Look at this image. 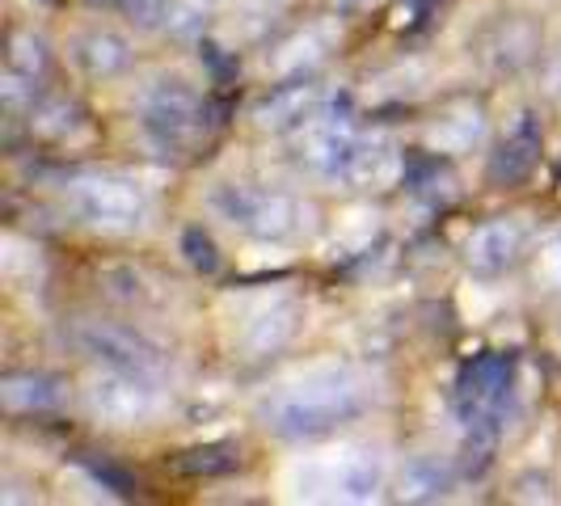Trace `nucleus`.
<instances>
[{"label":"nucleus","mask_w":561,"mask_h":506,"mask_svg":"<svg viewBox=\"0 0 561 506\" xmlns=\"http://www.w3.org/2000/svg\"><path fill=\"white\" fill-rule=\"evenodd\" d=\"M371 405V384L364 371L346 364H317L305 376L279 384L257 405L266 430L283 439H321L342 422L359 418Z\"/></svg>","instance_id":"nucleus-1"},{"label":"nucleus","mask_w":561,"mask_h":506,"mask_svg":"<svg viewBox=\"0 0 561 506\" xmlns=\"http://www.w3.org/2000/svg\"><path fill=\"white\" fill-rule=\"evenodd\" d=\"M207 207L225 220L228 228L245 232L253 241H287L305 225V207L283 191H257V186H241V182H220Z\"/></svg>","instance_id":"nucleus-2"},{"label":"nucleus","mask_w":561,"mask_h":506,"mask_svg":"<svg viewBox=\"0 0 561 506\" xmlns=\"http://www.w3.org/2000/svg\"><path fill=\"white\" fill-rule=\"evenodd\" d=\"M385 485V456L376 448H342L334 456L309 460L300 469L305 498H337V503H371Z\"/></svg>","instance_id":"nucleus-3"},{"label":"nucleus","mask_w":561,"mask_h":506,"mask_svg":"<svg viewBox=\"0 0 561 506\" xmlns=\"http://www.w3.org/2000/svg\"><path fill=\"white\" fill-rule=\"evenodd\" d=\"M84 401H89V414L106 426H144L165 405L157 376L118 371V367H106L102 376H93L84 389Z\"/></svg>","instance_id":"nucleus-4"},{"label":"nucleus","mask_w":561,"mask_h":506,"mask_svg":"<svg viewBox=\"0 0 561 506\" xmlns=\"http://www.w3.org/2000/svg\"><path fill=\"white\" fill-rule=\"evenodd\" d=\"M68 207L81 216L89 228L102 232H131L148 220V195L127 177H81L68 186Z\"/></svg>","instance_id":"nucleus-5"},{"label":"nucleus","mask_w":561,"mask_h":506,"mask_svg":"<svg viewBox=\"0 0 561 506\" xmlns=\"http://www.w3.org/2000/svg\"><path fill=\"white\" fill-rule=\"evenodd\" d=\"M359 143V123H355V106L342 102H325L300 127V165L317 173V177H342Z\"/></svg>","instance_id":"nucleus-6"},{"label":"nucleus","mask_w":561,"mask_h":506,"mask_svg":"<svg viewBox=\"0 0 561 506\" xmlns=\"http://www.w3.org/2000/svg\"><path fill=\"white\" fill-rule=\"evenodd\" d=\"M77 346L93 364L118 367V371H140V376H165V355L136 334L131 325H114V321H81L77 325Z\"/></svg>","instance_id":"nucleus-7"},{"label":"nucleus","mask_w":561,"mask_h":506,"mask_svg":"<svg viewBox=\"0 0 561 506\" xmlns=\"http://www.w3.org/2000/svg\"><path fill=\"white\" fill-rule=\"evenodd\" d=\"M140 118H144V127H148L152 140L178 148V143H186L198 131V123H203V97H198L186 81L165 77V81H157L144 89Z\"/></svg>","instance_id":"nucleus-8"},{"label":"nucleus","mask_w":561,"mask_h":506,"mask_svg":"<svg viewBox=\"0 0 561 506\" xmlns=\"http://www.w3.org/2000/svg\"><path fill=\"white\" fill-rule=\"evenodd\" d=\"M528 237H533V228L524 216H499V220H485L469 232V241H465V262H469V271H478V275H503L511 271L524 250H528Z\"/></svg>","instance_id":"nucleus-9"},{"label":"nucleus","mask_w":561,"mask_h":506,"mask_svg":"<svg viewBox=\"0 0 561 506\" xmlns=\"http://www.w3.org/2000/svg\"><path fill=\"white\" fill-rule=\"evenodd\" d=\"M511 396V359L503 355H490L465 371L460 389H456V414L460 426L481 418H503V405Z\"/></svg>","instance_id":"nucleus-10"},{"label":"nucleus","mask_w":561,"mask_h":506,"mask_svg":"<svg viewBox=\"0 0 561 506\" xmlns=\"http://www.w3.org/2000/svg\"><path fill=\"white\" fill-rule=\"evenodd\" d=\"M325 106V93L321 84L305 81V77H291L287 84L271 89L262 102H253V127L257 131H271V136H287V131H300L312 114Z\"/></svg>","instance_id":"nucleus-11"},{"label":"nucleus","mask_w":561,"mask_h":506,"mask_svg":"<svg viewBox=\"0 0 561 506\" xmlns=\"http://www.w3.org/2000/svg\"><path fill=\"white\" fill-rule=\"evenodd\" d=\"M342 43V22L337 18H317L305 30H296L291 38H283L279 47L266 56V72L279 77V81H291V77H305L309 68H317L321 59L337 51Z\"/></svg>","instance_id":"nucleus-12"},{"label":"nucleus","mask_w":561,"mask_h":506,"mask_svg":"<svg viewBox=\"0 0 561 506\" xmlns=\"http://www.w3.org/2000/svg\"><path fill=\"white\" fill-rule=\"evenodd\" d=\"M300 317H305V309H300L296 296H275V300H266V304L241 325V350H245V359L279 355L283 346L296 337V330H300Z\"/></svg>","instance_id":"nucleus-13"},{"label":"nucleus","mask_w":561,"mask_h":506,"mask_svg":"<svg viewBox=\"0 0 561 506\" xmlns=\"http://www.w3.org/2000/svg\"><path fill=\"white\" fill-rule=\"evenodd\" d=\"M540 143H545L540 123H536L533 114H515V123L506 127L499 152H494L490 165H485V177H490L494 186H515V182H524L536 169V161H540Z\"/></svg>","instance_id":"nucleus-14"},{"label":"nucleus","mask_w":561,"mask_h":506,"mask_svg":"<svg viewBox=\"0 0 561 506\" xmlns=\"http://www.w3.org/2000/svg\"><path fill=\"white\" fill-rule=\"evenodd\" d=\"M401 169H405V161H401V152L389 136H359L342 182L355 186V191H389V186H397Z\"/></svg>","instance_id":"nucleus-15"},{"label":"nucleus","mask_w":561,"mask_h":506,"mask_svg":"<svg viewBox=\"0 0 561 506\" xmlns=\"http://www.w3.org/2000/svg\"><path fill=\"white\" fill-rule=\"evenodd\" d=\"M131 43L118 30H84L81 38L72 43V64L81 68L89 81H114L131 68Z\"/></svg>","instance_id":"nucleus-16"},{"label":"nucleus","mask_w":561,"mask_h":506,"mask_svg":"<svg viewBox=\"0 0 561 506\" xmlns=\"http://www.w3.org/2000/svg\"><path fill=\"white\" fill-rule=\"evenodd\" d=\"M481 56L494 72H519V68H528L540 56V30L528 18H506V22L490 30Z\"/></svg>","instance_id":"nucleus-17"},{"label":"nucleus","mask_w":561,"mask_h":506,"mask_svg":"<svg viewBox=\"0 0 561 506\" xmlns=\"http://www.w3.org/2000/svg\"><path fill=\"white\" fill-rule=\"evenodd\" d=\"M481 136H485V114L478 106H456L426 127V148L439 157H456V152H469Z\"/></svg>","instance_id":"nucleus-18"},{"label":"nucleus","mask_w":561,"mask_h":506,"mask_svg":"<svg viewBox=\"0 0 561 506\" xmlns=\"http://www.w3.org/2000/svg\"><path fill=\"white\" fill-rule=\"evenodd\" d=\"M0 401L9 414H38L59 405V380L43 371H13L0 380Z\"/></svg>","instance_id":"nucleus-19"},{"label":"nucleus","mask_w":561,"mask_h":506,"mask_svg":"<svg viewBox=\"0 0 561 506\" xmlns=\"http://www.w3.org/2000/svg\"><path fill=\"white\" fill-rule=\"evenodd\" d=\"M451 464L444 456H410L405 460V469H401V494L410 498V503H435V498H444L451 490Z\"/></svg>","instance_id":"nucleus-20"},{"label":"nucleus","mask_w":561,"mask_h":506,"mask_svg":"<svg viewBox=\"0 0 561 506\" xmlns=\"http://www.w3.org/2000/svg\"><path fill=\"white\" fill-rule=\"evenodd\" d=\"M81 127H84L81 106L68 102V97H43L30 111V131L43 136V140H72Z\"/></svg>","instance_id":"nucleus-21"},{"label":"nucleus","mask_w":561,"mask_h":506,"mask_svg":"<svg viewBox=\"0 0 561 506\" xmlns=\"http://www.w3.org/2000/svg\"><path fill=\"white\" fill-rule=\"evenodd\" d=\"M47 43L34 34V30H13L9 34V51H4V64L9 68H18V72H26V77H43L47 72Z\"/></svg>","instance_id":"nucleus-22"},{"label":"nucleus","mask_w":561,"mask_h":506,"mask_svg":"<svg viewBox=\"0 0 561 506\" xmlns=\"http://www.w3.org/2000/svg\"><path fill=\"white\" fill-rule=\"evenodd\" d=\"M207 18H211V4L207 0H173L165 30L173 38H198L207 30Z\"/></svg>","instance_id":"nucleus-23"},{"label":"nucleus","mask_w":561,"mask_h":506,"mask_svg":"<svg viewBox=\"0 0 561 506\" xmlns=\"http://www.w3.org/2000/svg\"><path fill=\"white\" fill-rule=\"evenodd\" d=\"M241 464V451L232 444H211V448H198L182 456V469L186 473H232Z\"/></svg>","instance_id":"nucleus-24"},{"label":"nucleus","mask_w":561,"mask_h":506,"mask_svg":"<svg viewBox=\"0 0 561 506\" xmlns=\"http://www.w3.org/2000/svg\"><path fill=\"white\" fill-rule=\"evenodd\" d=\"M102 283H106V296H111V300H123V304L148 300V279H144L136 266H111V271L102 275Z\"/></svg>","instance_id":"nucleus-25"},{"label":"nucleus","mask_w":561,"mask_h":506,"mask_svg":"<svg viewBox=\"0 0 561 506\" xmlns=\"http://www.w3.org/2000/svg\"><path fill=\"white\" fill-rule=\"evenodd\" d=\"M169 9H173V0H123L127 26L140 30V34H157V30H165Z\"/></svg>","instance_id":"nucleus-26"},{"label":"nucleus","mask_w":561,"mask_h":506,"mask_svg":"<svg viewBox=\"0 0 561 506\" xmlns=\"http://www.w3.org/2000/svg\"><path fill=\"white\" fill-rule=\"evenodd\" d=\"M34 89H38L34 77H26V72H18V68L4 64V77H0V102H4V111L9 114L34 111Z\"/></svg>","instance_id":"nucleus-27"},{"label":"nucleus","mask_w":561,"mask_h":506,"mask_svg":"<svg viewBox=\"0 0 561 506\" xmlns=\"http://www.w3.org/2000/svg\"><path fill=\"white\" fill-rule=\"evenodd\" d=\"M182 253H186V262L195 271H203V275H216L220 271V250H216V241L203 228H186L182 232Z\"/></svg>","instance_id":"nucleus-28"},{"label":"nucleus","mask_w":561,"mask_h":506,"mask_svg":"<svg viewBox=\"0 0 561 506\" xmlns=\"http://www.w3.org/2000/svg\"><path fill=\"white\" fill-rule=\"evenodd\" d=\"M536 279L545 283L549 291H561V232L545 237V245L536 253Z\"/></svg>","instance_id":"nucleus-29"},{"label":"nucleus","mask_w":561,"mask_h":506,"mask_svg":"<svg viewBox=\"0 0 561 506\" xmlns=\"http://www.w3.org/2000/svg\"><path fill=\"white\" fill-rule=\"evenodd\" d=\"M337 4V13H355V9H367L371 0H334Z\"/></svg>","instance_id":"nucleus-30"},{"label":"nucleus","mask_w":561,"mask_h":506,"mask_svg":"<svg viewBox=\"0 0 561 506\" xmlns=\"http://www.w3.org/2000/svg\"><path fill=\"white\" fill-rule=\"evenodd\" d=\"M84 4H98V9H106V4H123V0H84Z\"/></svg>","instance_id":"nucleus-31"},{"label":"nucleus","mask_w":561,"mask_h":506,"mask_svg":"<svg viewBox=\"0 0 561 506\" xmlns=\"http://www.w3.org/2000/svg\"><path fill=\"white\" fill-rule=\"evenodd\" d=\"M553 342H558V350H561V321H558V334H553Z\"/></svg>","instance_id":"nucleus-32"},{"label":"nucleus","mask_w":561,"mask_h":506,"mask_svg":"<svg viewBox=\"0 0 561 506\" xmlns=\"http://www.w3.org/2000/svg\"><path fill=\"white\" fill-rule=\"evenodd\" d=\"M257 4H279V0H257Z\"/></svg>","instance_id":"nucleus-33"}]
</instances>
